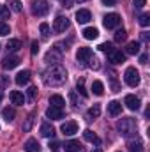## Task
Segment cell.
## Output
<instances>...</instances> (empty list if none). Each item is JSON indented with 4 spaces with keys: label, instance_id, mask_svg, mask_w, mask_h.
<instances>
[{
    "label": "cell",
    "instance_id": "6da1fadb",
    "mask_svg": "<svg viewBox=\"0 0 150 152\" xmlns=\"http://www.w3.org/2000/svg\"><path fill=\"white\" fill-rule=\"evenodd\" d=\"M44 83L46 85H62L66 80H67V71L62 67V66H58V64H53V66H50L46 71H44Z\"/></svg>",
    "mask_w": 150,
    "mask_h": 152
},
{
    "label": "cell",
    "instance_id": "7a4b0ae2",
    "mask_svg": "<svg viewBox=\"0 0 150 152\" xmlns=\"http://www.w3.org/2000/svg\"><path fill=\"white\" fill-rule=\"evenodd\" d=\"M117 129H118V133H120L122 136L131 138V136L136 134L138 126H136V120H134V118H131V117H122V118L118 120V124H117Z\"/></svg>",
    "mask_w": 150,
    "mask_h": 152
},
{
    "label": "cell",
    "instance_id": "3957f363",
    "mask_svg": "<svg viewBox=\"0 0 150 152\" xmlns=\"http://www.w3.org/2000/svg\"><path fill=\"white\" fill-rule=\"evenodd\" d=\"M124 80L129 87H138L140 85V73L136 71V67H127L124 73Z\"/></svg>",
    "mask_w": 150,
    "mask_h": 152
},
{
    "label": "cell",
    "instance_id": "277c9868",
    "mask_svg": "<svg viewBox=\"0 0 150 152\" xmlns=\"http://www.w3.org/2000/svg\"><path fill=\"white\" fill-rule=\"evenodd\" d=\"M50 12V5L46 0H34L32 2V14L36 16H46Z\"/></svg>",
    "mask_w": 150,
    "mask_h": 152
},
{
    "label": "cell",
    "instance_id": "5b68a950",
    "mask_svg": "<svg viewBox=\"0 0 150 152\" xmlns=\"http://www.w3.org/2000/svg\"><path fill=\"white\" fill-rule=\"evenodd\" d=\"M103 23H104L106 28H117V27L122 23V18H120V14H117V12H110V14H106V16L103 18Z\"/></svg>",
    "mask_w": 150,
    "mask_h": 152
},
{
    "label": "cell",
    "instance_id": "8992f818",
    "mask_svg": "<svg viewBox=\"0 0 150 152\" xmlns=\"http://www.w3.org/2000/svg\"><path fill=\"white\" fill-rule=\"evenodd\" d=\"M67 28H69V20L66 16H57L53 21V30L60 34V32H66Z\"/></svg>",
    "mask_w": 150,
    "mask_h": 152
},
{
    "label": "cell",
    "instance_id": "52a82bcc",
    "mask_svg": "<svg viewBox=\"0 0 150 152\" xmlns=\"http://www.w3.org/2000/svg\"><path fill=\"white\" fill-rule=\"evenodd\" d=\"M108 60H110L111 64H122V62H125V55H124L120 50L111 48V50L108 51Z\"/></svg>",
    "mask_w": 150,
    "mask_h": 152
},
{
    "label": "cell",
    "instance_id": "ba28073f",
    "mask_svg": "<svg viewBox=\"0 0 150 152\" xmlns=\"http://www.w3.org/2000/svg\"><path fill=\"white\" fill-rule=\"evenodd\" d=\"M124 104L131 110V112H136V110H140V99L136 97V96H133V94H129V96H125V99H124Z\"/></svg>",
    "mask_w": 150,
    "mask_h": 152
},
{
    "label": "cell",
    "instance_id": "9c48e42d",
    "mask_svg": "<svg viewBox=\"0 0 150 152\" xmlns=\"http://www.w3.org/2000/svg\"><path fill=\"white\" fill-rule=\"evenodd\" d=\"M60 129H62V133H64L66 136H73V134L78 133V124H76L74 120H67V122L62 124Z\"/></svg>",
    "mask_w": 150,
    "mask_h": 152
},
{
    "label": "cell",
    "instance_id": "30bf717a",
    "mask_svg": "<svg viewBox=\"0 0 150 152\" xmlns=\"http://www.w3.org/2000/svg\"><path fill=\"white\" fill-rule=\"evenodd\" d=\"M46 117L51 120H60V118H64V108H57V106L50 104V108L46 110Z\"/></svg>",
    "mask_w": 150,
    "mask_h": 152
},
{
    "label": "cell",
    "instance_id": "8fae6325",
    "mask_svg": "<svg viewBox=\"0 0 150 152\" xmlns=\"http://www.w3.org/2000/svg\"><path fill=\"white\" fill-rule=\"evenodd\" d=\"M2 66H4V69H14V67H18L20 66V58L16 57V55H7L4 60H2Z\"/></svg>",
    "mask_w": 150,
    "mask_h": 152
},
{
    "label": "cell",
    "instance_id": "7c38bea8",
    "mask_svg": "<svg viewBox=\"0 0 150 152\" xmlns=\"http://www.w3.org/2000/svg\"><path fill=\"white\" fill-rule=\"evenodd\" d=\"M90 20H92V14H90L88 9H79V11L76 12V21H78L79 25H85V23H88Z\"/></svg>",
    "mask_w": 150,
    "mask_h": 152
},
{
    "label": "cell",
    "instance_id": "4fadbf2b",
    "mask_svg": "<svg viewBox=\"0 0 150 152\" xmlns=\"http://www.w3.org/2000/svg\"><path fill=\"white\" fill-rule=\"evenodd\" d=\"M60 58H62V51H58L57 48H51L46 53V62H50V64H58Z\"/></svg>",
    "mask_w": 150,
    "mask_h": 152
},
{
    "label": "cell",
    "instance_id": "5bb4252c",
    "mask_svg": "<svg viewBox=\"0 0 150 152\" xmlns=\"http://www.w3.org/2000/svg\"><path fill=\"white\" fill-rule=\"evenodd\" d=\"M9 99H11V103L12 104H16V106H21L27 99H25V96L20 92V90H12L11 94H9Z\"/></svg>",
    "mask_w": 150,
    "mask_h": 152
},
{
    "label": "cell",
    "instance_id": "9a60e30c",
    "mask_svg": "<svg viewBox=\"0 0 150 152\" xmlns=\"http://www.w3.org/2000/svg\"><path fill=\"white\" fill-rule=\"evenodd\" d=\"M64 151L66 152H81L83 147H81V143L78 140H69V142L64 143Z\"/></svg>",
    "mask_w": 150,
    "mask_h": 152
},
{
    "label": "cell",
    "instance_id": "2e32d148",
    "mask_svg": "<svg viewBox=\"0 0 150 152\" xmlns=\"http://www.w3.org/2000/svg\"><path fill=\"white\" fill-rule=\"evenodd\" d=\"M94 55V51L90 50V48H79L78 50V53H76V58L79 60V62H88V58Z\"/></svg>",
    "mask_w": 150,
    "mask_h": 152
},
{
    "label": "cell",
    "instance_id": "e0dca14e",
    "mask_svg": "<svg viewBox=\"0 0 150 152\" xmlns=\"http://www.w3.org/2000/svg\"><path fill=\"white\" fill-rule=\"evenodd\" d=\"M14 81H16V85H20V87H23V85H27L28 81H30V71H20L16 78H14Z\"/></svg>",
    "mask_w": 150,
    "mask_h": 152
},
{
    "label": "cell",
    "instance_id": "ac0fdd59",
    "mask_svg": "<svg viewBox=\"0 0 150 152\" xmlns=\"http://www.w3.org/2000/svg\"><path fill=\"white\" fill-rule=\"evenodd\" d=\"M127 147H129V152H143L145 151L143 142H141L140 138H136V140H129V142H127Z\"/></svg>",
    "mask_w": 150,
    "mask_h": 152
},
{
    "label": "cell",
    "instance_id": "d6986e66",
    "mask_svg": "<svg viewBox=\"0 0 150 152\" xmlns=\"http://www.w3.org/2000/svg\"><path fill=\"white\" fill-rule=\"evenodd\" d=\"M23 149H25V152H41V145H39V142L36 138H30V140L25 142Z\"/></svg>",
    "mask_w": 150,
    "mask_h": 152
},
{
    "label": "cell",
    "instance_id": "ffe728a7",
    "mask_svg": "<svg viewBox=\"0 0 150 152\" xmlns=\"http://www.w3.org/2000/svg\"><path fill=\"white\" fill-rule=\"evenodd\" d=\"M41 136H44V138H53V136H55V127H53L51 124L44 122V124L41 126Z\"/></svg>",
    "mask_w": 150,
    "mask_h": 152
},
{
    "label": "cell",
    "instance_id": "44dd1931",
    "mask_svg": "<svg viewBox=\"0 0 150 152\" xmlns=\"http://www.w3.org/2000/svg\"><path fill=\"white\" fill-rule=\"evenodd\" d=\"M83 138L87 140V142H90V143H95V145H101V138L94 133V131H90V129H85L83 131Z\"/></svg>",
    "mask_w": 150,
    "mask_h": 152
},
{
    "label": "cell",
    "instance_id": "7402d4cb",
    "mask_svg": "<svg viewBox=\"0 0 150 152\" xmlns=\"http://www.w3.org/2000/svg\"><path fill=\"white\" fill-rule=\"evenodd\" d=\"M108 112H110L111 117H118V115L122 113V103H118V101L108 103Z\"/></svg>",
    "mask_w": 150,
    "mask_h": 152
},
{
    "label": "cell",
    "instance_id": "603a6c76",
    "mask_svg": "<svg viewBox=\"0 0 150 152\" xmlns=\"http://www.w3.org/2000/svg\"><path fill=\"white\" fill-rule=\"evenodd\" d=\"M83 37L88 39V41H94V39L99 37V30H97L95 27H87V28L83 30Z\"/></svg>",
    "mask_w": 150,
    "mask_h": 152
},
{
    "label": "cell",
    "instance_id": "cb8c5ba5",
    "mask_svg": "<svg viewBox=\"0 0 150 152\" xmlns=\"http://www.w3.org/2000/svg\"><path fill=\"white\" fill-rule=\"evenodd\" d=\"M50 104H51V106H57V108H64L66 99H64L60 94H53V96L50 97Z\"/></svg>",
    "mask_w": 150,
    "mask_h": 152
},
{
    "label": "cell",
    "instance_id": "d4e9b609",
    "mask_svg": "<svg viewBox=\"0 0 150 152\" xmlns=\"http://www.w3.org/2000/svg\"><path fill=\"white\" fill-rule=\"evenodd\" d=\"M5 48H7V51H18L20 48H21V41L20 39H9L7 41V44H5Z\"/></svg>",
    "mask_w": 150,
    "mask_h": 152
},
{
    "label": "cell",
    "instance_id": "484cf974",
    "mask_svg": "<svg viewBox=\"0 0 150 152\" xmlns=\"http://www.w3.org/2000/svg\"><path fill=\"white\" fill-rule=\"evenodd\" d=\"M125 51H127V55H136V53H140V42H138V41H131V42L127 44Z\"/></svg>",
    "mask_w": 150,
    "mask_h": 152
},
{
    "label": "cell",
    "instance_id": "4316f807",
    "mask_svg": "<svg viewBox=\"0 0 150 152\" xmlns=\"http://www.w3.org/2000/svg\"><path fill=\"white\" fill-rule=\"evenodd\" d=\"M92 92H94L95 96H103V94H104V85H103V81L95 80V81L92 83Z\"/></svg>",
    "mask_w": 150,
    "mask_h": 152
},
{
    "label": "cell",
    "instance_id": "83f0119b",
    "mask_svg": "<svg viewBox=\"0 0 150 152\" xmlns=\"http://www.w3.org/2000/svg\"><path fill=\"white\" fill-rule=\"evenodd\" d=\"M101 115V108H99V104H94L92 108H88V112H87V117H88V120H92V118H97Z\"/></svg>",
    "mask_w": 150,
    "mask_h": 152
},
{
    "label": "cell",
    "instance_id": "f1b7e54d",
    "mask_svg": "<svg viewBox=\"0 0 150 152\" xmlns=\"http://www.w3.org/2000/svg\"><path fill=\"white\" fill-rule=\"evenodd\" d=\"M2 115H4V118L7 120V122H11V120H14V117H16V110L14 108H4L2 110Z\"/></svg>",
    "mask_w": 150,
    "mask_h": 152
},
{
    "label": "cell",
    "instance_id": "f546056e",
    "mask_svg": "<svg viewBox=\"0 0 150 152\" xmlns=\"http://www.w3.org/2000/svg\"><path fill=\"white\" fill-rule=\"evenodd\" d=\"M76 90H78L83 97H88V92H87V88H85V80H83V78L78 80V83H76Z\"/></svg>",
    "mask_w": 150,
    "mask_h": 152
},
{
    "label": "cell",
    "instance_id": "4dcf8cb0",
    "mask_svg": "<svg viewBox=\"0 0 150 152\" xmlns=\"http://www.w3.org/2000/svg\"><path fill=\"white\" fill-rule=\"evenodd\" d=\"M34 117H36V113H34V112H32V113L27 117V120H25V124H23V131H25V133H28V131L32 129V124H34Z\"/></svg>",
    "mask_w": 150,
    "mask_h": 152
},
{
    "label": "cell",
    "instance_id": "1f68e13d",
    "mask_svg": "<svg viewBox=\"0 0 150 152\" xmlns=\"http://www.w3.org/2000/svg\"><path fill=\"white\" fill-rule=\"evenodd\" d=\"M36 97H37V87H30V88L27 90V101H28V103H34Z\"/></svg>",
    "mask_w": 150,
    "mask_h": 152
},
{
    "label": "cell",
    "instance_id": "d6a6232c",
    "mask_svg": "<svg viewBox=\"0 0 150 152\" xmlns=\"http://www.w3.org/2000/svg\"><path fill=\"white\" fill-rule=\"evenodd\" d=\"M9 11H12V12H21V2H20V0H9Z\"/></svg>",
    "mask_w": 150,
    "mask_h": 152
},
{
    "label": "cell",
    "instance_id": "836d02e7",
    "mask_svg": "<svg viewBox=\"0 0 150 152\" xmlns=\"http://www.w3.org/2000/svg\"><path fill=\"white\" fill-rule=\"evenodd\" d=\"M88 62H90V64H88V67H90V69H95V71H97V69L101 67V62H99V58H95L94 55L88 58Z\"/></svg>",
    "mask_w": 150,
    "mask_h": 152
},
{
    "label": "cell",
    "instance_id": "e575fe53",
    "mask_svg": "<svg viewBox=\"0 0 150 152\" xmlns=\"http://www.w3.org/2000/svg\"><path fill=\"white\" fill-rule=\"evenodd\" d=\"M127 37V32L124 30V28H120V30H117V34H115V42H122V41H125Z\"/></svg>",
    "mask_w": 150,
    "mask_h": 152
},
{
    "label": "cell",
    "instance_id": "d590c367",
    "mask_svg": "<svg viewBox=\"0 0 150 152\" xmlns=\"http://www.w3.org/2000/svg\"><path fill=\"white\" fill-rule=\"evenodd\" d=\"M9 14H11L9 7H7V5H2V4H0V20H7V18H9Z\"/></svg>",
    "mask_w": 150,
    "mask_h": 152
},
{
    "label": "cell",
    "instance_id": "8d00e7d4",
    "mask_svg": "<svg viewBox=\"0 0 150 152\" xmlns=\"http://www.w3.org/2000/svg\"><path fill=\"white\" fill-rule=\"evenodd\" d=\"M140 25H141V27H149L150 25V14L149 12H145V14L140 16Z\"/></svg>",
    "mask_w": 150,
    "mask_h": 152
},
{
    "label": "cell",
    "instance_id": "74e56055",
    "mask_svg": "<svg viewBox=\"0 0 150 152\" xmlns=\"http://www.w3.org/2000/svg\"><path fill=\"white\" fill-rule=\"evenodd\" d=\"M11 32V28H9V25L5 23V21H0V36L4 37V36H7Z\"/></svg>",
    "mask_w": 150,
    "mask_h": 152
},
{
    "label": "cell",
    "instance_id": "f35d334b",
    "mask_svg": "<svg viewBox=\"0 0 150 152\" xmlns=\"http://www.w3.org/2000/svg\"><path fill=\"white\" fill-rule=\"evenodd\" d=\"M39 30H41V34H42V37H48V36H50V25H48V23H41V27H39Z\"/></svg>",
    "mask_w": 150,
    "mask_h": 152
},
{
    "label": "cell",
    "instance_id": "ab89813d",
    "mask_svg": "<svg viewBox=\"0 0 150 152\" xmlns=\"http://www.w3.org/2000/svg\"><path fill=\"white\" fill-rule=\"evenodd\" d=\"M9 87V76H0V88Z\"/></svg>",
    "mask_w": 150,
    "mask_h": 152
},
{
    "label": "cell",
    "instance_id": "60d3db41",
    "mask_svg": "<svg viewBox=\"0 0 150 152\" xmlns=\"http://www.w3.org/2000/svg\"><path fill=\"white\" fill-rule=\"evenodd\" d=\"M133 4H134V7H136V9H141V7H145V5H147V0H133Z\"/></svg>",
    "mask_w": 150,
    "mask_h": 152
},
{
    "label": "cell",
    "instance_id": "b9f144b4",
    "mask_svg": "<svg viewBox=\"0 0 150 152\" xmlns=\"http://www.w3.org/2000/svg\"><path fill=\"white\" fill-rule=\"evenodd\" d=\"M99 50H101V51H106V53H108V51L111 50V44H110V42H103V44H99Z\"/></svg>",
    "mask_w": 150,
    "mask_h": 152
},
{
    "label": "cell",
    "instance_id": "7bdbcfd3",
    "mask_svg": "<svg viewBox=\"0 0 150 152\" xmlns=\"http://www.w3.org/2000/svg\"><path fill=\"white\" fill-rule=\"evenodd\" d=\"M30 53H32V55H37L39 53V42L37 41H32V50H30Z\"/></svg>",
    "mask_w": 150,
    "mask_h": 152
},
{
    "label": "cell",
    "instance_id": "ee69618b",
    "mask_svg": "<svg viewBox=\"0 0 150 152\" xmlns=\"http://www.w3.org/2000/svg\"><path fill=\"white\" fill-rule=\"evenodd\" d=\"M58 147H60V143H58L57 140H53V142H50V151H58Z\"/></svg>",
    "mask_w": 150,
    "mask_h": 152
},
{
    "label": "cell",
    "instance_id": "f6af8a7d",
    "mask_svg": "<svg viewBox=\"0 0 150 152\" xmlns=\"http://www.w3.org/2000/svg\"><path fill=\"white\" fill-rule=\"evenodd\" d=\"M111 88H113V92H118L120 90V85H118V81L115 78H111Z\"/></svg>",
    "mask_w": 150,
    "mask_h": 152
},
{
    "label": "cell",
    "instance_id": "bcb514c9",
    "mask_svg": "<svg viewBox=\"0 0 150 152\" xmlns=\"http://www.w3.org/2000/svg\"><path fill=\"white\" fill-rule=\"evenodd\" d=\"M64 4V7H73V0H60Z\"/></svg>",
    "mask_w": 150,
    "mask_h": 152
},
{
    "label": "cell",
    "instance_id": "7dc6e473",
    "mask_svg": "<svg viewBox=\"0 0 150 152\" xmlns=\"http://www.w3.org/2000/svg\"><path fill=\"white\" fill-rule=\"evenodd\" d=\"M117 0H103V5H115Z\"/></svg>",
    "mask_w": 150,
    "mask_h": 152
},
{
    "label": "cell",
    "instance_id": "c3c4849f",
    "mask_svg": "<svg viewBox=\"0 0 150 152\" xmlns=\"http://www.w3.org/2000/svg\"><path fill=\"white\" fill-rule=\"evenodd\" d=\"M147 60H149L147 55H141V57H140V62H141V64H147Z\"/></svg>",
    "mask_w": 150,
    "mask_h": 152
},
{
    "label": "cell",
    "instance_id": "681fc988",
    "mask_svg": "<svg viewBox=\"0 0 150 152\" xmlns=\"http://www.w3.org/2000/svg\"><path fill=\"white\" fill-rule=\"evenodd\" d=\"M92 152H103V151H101V149L97 147V149H94V151H92Z\"/></svg>",
    "mask_w": 150,
    "mask_h": 152
},
{
    "label": "cell",
    "instance_id": "f907efd6",
    "mask_svg": "<svg viewBox=\"0 0 150 152\" xmlns=\"http://www.w3.org/2000/svg\"><path fill=\"white\" fill-rule=\"evenodd\" d=\"M2 97H4V94H2V90H0V101H2Z\"/></svg>",
    "mask_w": 150,
    "mask_h": 152
},
{
    "label": "cell",
    "instance_id": "816d5d0a",
    "mask_svg": "<svg viewBox=\"0 0 150 152\" xmlns=\"http://www.w3.org/2000/svg\"><path fill=\"white\" fill-rule=\"evenodd\" d=\"M76 2H87V0H76Z\"/></svg>",
    "mask_w": 150,
    "mask_h": 152
},
{
    "label": "cell",
    "instance_id": "f5cc1de1",
    "mask_svg": "<svg viewBox=\"0 0 150 152\" xmlns=\"http://www.w3.org/2000/svg\"><path fill=\"white\" fill-rule=\"evenodd\" d=\"M53 152H57V151H53Z\"/></svg>",
    "mask_w": 150,
    "mask_h": 152
}]
</instances>
